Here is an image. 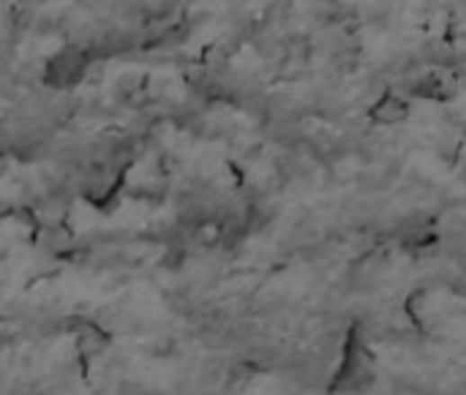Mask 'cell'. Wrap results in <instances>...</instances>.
Segmentation results:
<instances>
[{
	"instance_id": "cell-1",
	"label": "cell",
	"mask_w": 466,
	"mask_h": 395,
	"mask_svg": "<svg viewBox=\"0 0 466 395\" xmlns=\"http://www.w3.org/2000/svg\"><path fill=\"white\" fill-rule=\"evenodd\" d=\"M409 118V102L401 93L385 90L374 104L368 107V121L374 126H399Z\"/></svg>"
}]
</instances>
